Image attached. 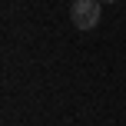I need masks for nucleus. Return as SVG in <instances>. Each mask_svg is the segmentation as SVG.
I'll use <instances>...</instances> for the list:
<instances>
[{"instance_id":"obj_1","label":"nucleus","mask_w":126,"mask_h":126,"mask_svg":"<svg viewBox=\"0 0 126 126\" xmlns=\"http://www.w3.org/2000/svg\"><path fill=\"white\" fill-rule=\"evenodd\" d=\"M100 0H73L70 7V20H73L76 30H93L100 23Z\"/></svg>"},{"instance_id":"obj_2","label":"nucleus","mask_w":126,"mask_h":126,"mask_svg":"<svg viewBox=\"0 0 126 126\" xmlns=\"http://www.w3.org/2000/svg\"><path fill=\"white\" fill-rule=\"evenodd\" d=\"M100 3H116V0H100Z\"/></svg>"}]
</instances>
